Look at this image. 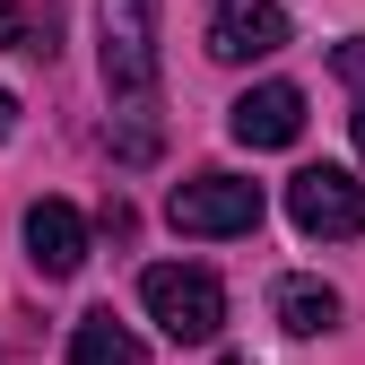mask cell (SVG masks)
I'll return each mask as SVG.
<instances>
[{
  "instance_id": "obj_1",
  "label": "cell",
  "mask_w": 365,
  "mask_h": 365,
  "mask_svg": "<svg viewBox=\"0 0 365 365\" xmlns=\"http://www.w3.org/2000/svg\"><path fill=\"white\" fill-rule=\"evenodd\" d=\"M96 53H105V96H113V157L148 165L165 148V130H157L165 0H96Z\"/></svg>"
},
{
  "instance_id": "obj_2",
  "label": "cell",
  "mask_w": 365,
  "mask_h": 365,
  "mask_svg": "<svg viewBox=\"0 0 365 365\" xmlns=\"http://www.w3.org/2000/svg\"><path fill=\"white\" fill-rule=\"evenodd\" d=\"M140 304H148V322L174 348H209L226 331V287H217V269H200V261H148L140 269Z\"/></svg>"
},
{
  "instance_id": "obj_3",
  "label": "cell",
  "mask_w": 365,
  "mask_h": 365,
  "mask_svg": "<svg viewBox=\"0 0 365 365\" xmlns=\"http://www.w3.org/2000/svg\"><path fill=\"white\" fill-rule=\"evenodd\" d=\"M165 217H174V235H200V244H226V235H252V226H261V182L226 174V165H200L192 182H174Z\"/></svg>"
},
{
  "instance_id": "obj_4",
  "label": "cell",
  "mask_w": 365,
  "mask_h": 365,
  "mask_svg": "<svg viewBox=\"0 0 365 365\" xmlns=\"http://www.w3.org/2000/svg\"><path fill=\"white\" fill-rule=\"evenodd\" d=\"M287 217L313 244H348V235H365V182L348 165H304V174H287Z\"/></svg>"
},
{
  "instance_id": "obj_5",
  "label": "cell",
  "mask_w": 365,
  "mask_h": 365,
  "mask_svg": "<svg viewBox=\"0 0 365 365\" xmlns=\"http://www.w3.org/2000/svg\"><path fill=\"white\" fill-rule=\"evenodd\" d=\"M279 43H287V9H279V0H217V18H209V61L244 70V61H269Z\"/></svg>"
},
{
  "instance_id": "obj_6",
  "label": "cell",
  "mask_w": 365,
  "mask_h": 365,
  "mask_svg": "<svg viewBox=\"0 0 365 365\" xmlns=\"http://www.w3.org/2000/svg\"><path fill=\"white\" fill-rule=\"evenodd\" d=\"M226 130H235L244 148H296L304 140V87H287V78L244 87V96L226 105Z\"/></svg>"
},
{
  "instance_id": "obj_7",
  "label": "cell",
  "mask_w": 365,
  "mask_h": 365,
  "mask_svg": "<svg viewBox=\"0 0 365 365\" xmlns=\"http://www.w3.org/2000/svg\"><path fill=\"white\" fill-rule=\"evenodd\" d=\"M26 261L43 269V279H70V269L87 261V217L70 200H35L26 209Z\"/></svg>"
},
{
  "instance_id": "obj_8",
  "label": "cell",
  "mask_w": 365,
  "mask_h": 365,
  "mask_svg": "<svg viewBox=\"0 0 365 365\" xmlns=\"http://www.w3.org/2000/svg\"><path fill=\"white\" fill-rule=\"evenodd\" d=\"M269 313H279V331L322 339V331H339V287H322V279H279V287H269Z\"/></svg>"
},
{
  "instance_id": "obj_9",
  "label": "cell",
  "mask_w": 365,
  "mask_h": 365,
  "mask_svg": "<svg viewBox=\"0 0 365 365\" xmlns=\"http://www.w3.org/2000/svg\"><path fill=\"white\" fill-rule=\"evenodd\" d=\"M70 365H148V339L113 322V313H78L70 322Z\"/></svg>"
},
{
  "instance_id": "obj_10",
  "label": "cell",
  "mask_w": 365,
  "mask_h": 365,
  "mask_svg": "<svg viewBox=\"0 0 365 365\" xmlns=\"http://www.w3.org/2000/svg\"><path fill=\"white\" fill-rule=\"evenodd\" d=\"M331 70L348 78V96H356V148H365V35H348V43H339Z\"/></svg>"
},
{
  "instance_id": "obj_11",
  "label": "cell",
  "mask_w": 365,
  "mask_h": 365,
  "mask_svg": "<svg viewBox=\"0 0 365 365\" xmlns=\"http://www.w3.org/2000/svg\"><path fill=\"white\" fill-rule=\"evenodd\" d=\"M18 43H26V9H18V0H0V53H18Z\"/></svg>"
},
{
  "instance_id": "obj_12",
  "label": "cell",
  "mask_w": 365,
  "mask_h": 365,
  "mask_svg": "<svg viewBox=\"0 0 365 365\" xmlns=\"http://www.w3.org/2000/svg\"><path fill=\"white\" fill-rule=\"evenodd\" d=\"M9 130H18V96H0V140H9Z\"/></svg>"
}]
</instances>
